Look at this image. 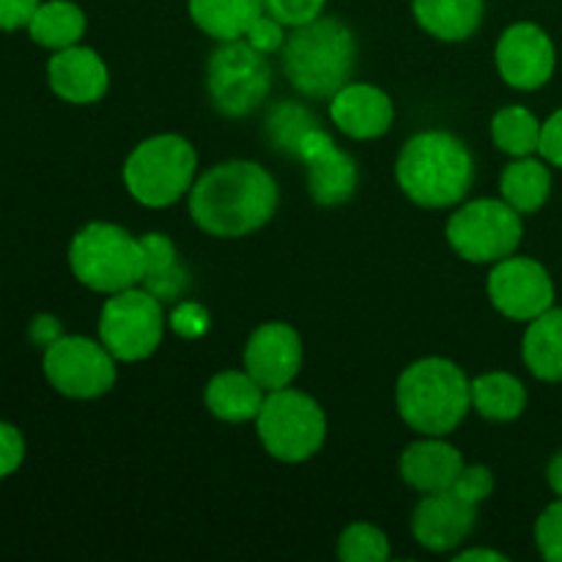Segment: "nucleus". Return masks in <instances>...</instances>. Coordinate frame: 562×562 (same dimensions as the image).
I'll return each mask as SVG.
<instances>
[{
    "label": "nucleus",
    "mask_w": 562,
    "mask_h": 562,
    "mask_svg": "<svg viewBox=\"0 0 562 562\" xmlns=\"http://www.w3.org/2000/svg\"><path fill=\"white\" fill-rule=\"evenodd\" d=\"M450 492L470 505L486 503L494 492L492 470H488V467H464V470L459 472V477H456Z\"/></svg>",
    "instance_id": "nucleus-33"
},
{
    "label": "nucleus",
    "mask_w": 562,
    "mask_h": 562,
    "mask_svg": "<svg viewBox=\"0 0 562 562\" xmlns=\"http://www.w3.org/2000/svg\"><path fill=\"white\" fill-rule=\"evenodd\" d=\"M472 409L486 420L510 423L525 415L527 387L510 373H483L472 382Z\"/></svg>",
    "instance_id": "nucleus-27"
},
{
    "label": "nucleus",
    "mask_w": 562,
    "mask_h": 562,
    "mask_svg": "<svg viewBox=\"0 0 562 562\" xmlns=\"http://www.w3.org/2000/svg\"><path fill=\"white\" fill-rule=\"evenodd\" d=\"M395 179L417 206L450 209L472 190L475 162L470 148L450 132H420L401 148Z\"/></svg>",
    "instance_id": "nucleus-2"
},
{
    "label": "nucleus",
    "mask_w": 562,
    "mask_h": 562,
    "mask_svg": "<svg viewBox=\"0 0 562 562\" xmlns=\"http://www.w3.org/2000/svg\"><path fill=\"white\" fill-rule=\"evenodd\" d=\"M22 461H25V439H22L20 428L0 420V481L14 475Z\"/></svg>",
    "instance_id": "nucleus-35"
},
{
    "label": "nucleus",
    "mask_w": 562,
    "mask_h": 562,
    "mask_svg": "<svg viewBox=\"0 0 562 562\" xmlns=\"http://www.w3.org/2000/svg\"><path fill=\"white\" fill-rule=\"evenodd\" d=\"M49 88L58 99L69 104H93L108 93L110 75L104 60L91 47L55 49L47 64Z\"/></svg>",
    "instance_id": "nucleus-18"
},
{
    "label": "nucleus",
    "mask_w": 562,
    "mask_h": 562,
    "mask_svg": "<svg viewBox=\"0 0 562 562\" xmlns=\"http://www.w3.org/2000/svg\"><path fill=\"white\" fill-rule=\"evenodd\" d=\"M198 173V154L181 135H157L135 146L124 162V184L137 203L165 209L190 195Z\"/></svg>",
    "instance_id": "nucleus-6"
},
{
    "label": "nucleus",
    "mask_w": 562,
    "mask_h": 562,
    "mask_svg": "<svg viewBox=\"0 0 562 562\" xmlns=\"http://www.w3.org/2000/svg\"><path fill=\"white\" fill-rule=\"evenodd\" d=\"M536 547L547 562H562V499L543 508L536 521Z\"/></svg>",
    "instance_id": "nucleus-31"
},
{
    "label": "nucleus",
    "mask_w": 562,
    "mask_h": 562,
    "mask_svg": "<svg viewBox=\"0 0 562 562\" xmlns=\"http://www.w3.org/2000/svg\"><path fill=\"white\" fill-rule=\"evenodd\" d=\"M267 390L241 371H223L209 382L206 387V409L212 412L217 420L225 423H247L256 420L261 412Z\"/></svg>",
    "instance_id": "nucleus-21"
},
{
    "label": "nucleus",
    "mask_w": 562,
    "mask_h": 562,
    "mask_svg": "<svg viewBox=\"0 0 562 562\" xmlns=\"http://www.w3.org/2000/svg\"><path fill=\"white\" fill-rule=\"evenodd\" d=\"M206 88L212 108L228 119H241L261 108L272 88V69L267 55L258 53L245 38L220 42L209 58Z\"/></svg>",
    "instance_id": "nucleus-8"
},
{
    "label": "nucleus",
    "mask_w": 562,
    "mask_h": 562,
    "mask_svg": "<svg viewBox=\"0 0 562 562\" xmlns=\"http://www.w3.org/2000/svg\"><path fill=\"white\" fill-rule=\"evenodd\" d=\"M278 181L261 165L231 159L214 165L190 190V217L217 239L256 234L278 212Z\"/></svg>",
    "instance_id": "nucleus-1"
},
{
    "label": "nucleus",
    "mask_w": 562,
    "mask_h": 562,
    "mask_svg": "<svg viewBox=\"0 0 562 562\" xmlns=\"http://www.w3.org/2000/svg\"><path fill=\"white\" fill-rule=\"evenodd\" d=\"M538 154H541V159H547L552 168L562 170V108L554 110V113L541 124Z\"/></svg>",
    "instance_id": "nucleus-36"
},
{
    "label": "nucleus",
    "mask_w": 562,
    "mask_h": 562,
    "mask_svg": "<svg viewBox=\"0 0 562 562\" xmlns=\"http://www.w3.org/2000/svg\"><path fill=\"white\" fill-rule=\"evenodd\" d=\"M69 267L86 289L119 294L135 289L146 274L143 241L113 223H88L69 245Z\"/></svg>",
    "instance_id": "nucleus-5"
},
{
    "label": "nucleus",
    "mask_w": 562,
    "mask_h": 562,
    "mask_svg": "<svg viewBox=\"0 0 562 562\" xmlns=\"http://www.w3.org/2000/svg\"><path fill=\"white\" fill-rule=\"evenodd\" d=\"M162 302L146 289L110 294L99 316V340L119 362H140L162 344Z\"/></svg>",
    "instance_id": "nucleus-10"
},
{
    "label": "nucleus",
    "mask_w": 562,
    "mask_h": 562,
    "mask_svg": "<svg viewBox=\"0 0 562 562\" xmlns=\"http://www.w3.org/2000/svg\"><path fill=\"white\" fill-rule=\"evenodd\" d=\"M541 124L536 113L521 104H510L494 113L492 119V137L494 146L508 157H532L538 154V143H541Z\"/></svg>",
    "instance_id": "nucleus-28"
},
{
    "label": "nucleus",
    "mask_w": 562,
    "mask_h": 562,
    "mask_svg": "<svg viewBox=\"0 0 562 562\" xmlns=\"http://www.w3.org/2000/svg\"><path fill=\"white\" fill-rule=\"evenodd\" d=\"M355 33L335 16H318L294 27L283 44V71L291 86L311 99H333L355 71Z\"/></svg>",
    "instance_id": "nucleus-4"
},
{
    "label": "nucleus",
    "mask_w": 562,
    "mask_h": 562,
    "mask_svg": "<svg viewBox=\"0 0 562 562\" xmlns=\"http://www.w3.org/2000/svg\"><path fill=\"white\" fill-rule=\"evenodd\" d=\"M313 126H318V121L311 110L302 108L300 102H283L269 113L267 135L278 151L296 157L300 140L313 130Z\"/></svg>",
    "instance_id": "nucleus-29"
},
{
    "label": "nucleus",
    "mask_w": 562,
    "mask_h": 562,
    "mask_svg": "<svg viewBox=\"0 0 562 562\" xmlns=\"http://www.w3.org/2000/svg\"><path fill=\"white\" fill-rule=\"evenodd\" d=\"M192 22L217 42L241 38L263 14V0H187Z\"/></svg>",
    "instance_id": "nucleus-24"
},
{
    "label": "nucleus",
    "mask_w": 562,
    "mask_h": 562,
    "mask_svg": "<svg viewBox=\"0 0 562 562\" xmlns=\"http://www.w3.org/2000/svg\"><path fill=\"white\" fill-rule=\"evenodd\" d=\"M470 560H492V562H508V558L499 552H488V549H470V552L456 554V562H470Z\"/></svg>",
    "instance_id": "nucleus-40"
},
{
    "label": "nucleus",
    "mask_w": 562,
    "mask_h": 562,
    "mask_svg": "<svg viewBox=\"0 0 562 562\" xmlns=\"http://www.w3.org/2000/svg\"><path fill=\"white\" fill-rule=\"evenodd\" d=\"M488 300L510 322H532L554 307L558 289L541 261L514 252L494 263L488 274Z\"/></svg>",
    "instance_id": "nucleus-12"
},
{
    "label": "nucleus",
    "mask_w": 562,
    "mask_h": 562,
    "mask_svg": "<svg viewBox=\"0 0 562 562\" xmlns=\"http://www.w3.org/2000/svg\"><path fill=\"white\" fill-rule=\"evenodd\" d=\"M525 239L521 214L510 203L481 198L448 220V241L470 263H497L514 256Z\"/></svg>",
    "instance_id": "nucleus-9"
},
{
    "label": "nucleus",
    "mask_w": 562,
    "mask_h": 562,
    "mask_svg": "<svg viewBox=\"0 0 562 562\" xmlns=\"http://www.w3.org/2000/svg\"><path fill=\"white\" fill-rule=\"evenodd\" d=\"M115 357L102 340L82 335H60L44 349V376L60 395L75 401H91L108 393L115 384Z\"/></svg>",
    "instance_id": "nucleus-11"
},
{
    "label": "nucleus",
    "mask_w": 562,
    "mask_h": 562,
    "mask_svg": "<svg viewBox=\"0 0 562 562\" xmlns=\"http://www.w3.org/2000/svg\"><path fill=\"white\" fill-rule=\"evenodd\" d=\"M521 357L538 382H562V307H549L547 313L527 322Z\"/></svg>",
    "instance_id": "nucleus-20"
},
{
    "label": "nucleus",
    "mask_w": 562,
    "mask_h": 562,
    "mask_svg": "<svg viewBox=\"0 0 562 562\" xmlns=\"http://www.w3.org/2000/svg\"><path fill=\"white\" fill-rule=\"evenodd\" d=\"M296 159L307 168V190L322 206H340L357 190V165L346 151L335 146L333 137L313 126L296 148Z\"/></svg>",
    "instance_id": "nucleus-14"
},
{
    "label": "nucleus",
    "mask_w": 562,
    "mask_h": 562,
    "mask_svg": "<svg viewBox=\"0 0 562 562\" xmlns=\"http://www.w3.org/2000/svg\"><path fill=\"white\" fill-rule=\"evenodd\" d=\"M333 124L355 140H373L393 126V99L368 82H346L329 102Z\"/></svg>",
    "instance_id": "nucleus-17"
},
{
    "label": "nucleus",
    "mask_w": 562,
    "mask_h": 562,
    "mask_svg": "<svg viewBox=\"0 0 562 562\" xmlns=\"http://www.w3.org/2000/svg\"><path fill=\"white\" fill-rule=\"evenodd\" d=\"M395 404L406 426L423 437H448L472 409V382L456 362L426 357L401 373Z\"/></svg>",
    "instance_id": "nucleus-3"
},
{
    "label": "nucleus",
    "mask_w": 562,
    "mask_h": 562,
    "mask_svg": "<svg viewBox=\"0 0 562 562\" xmlns=\"http://www.w3.org/2000/svg\"><path fill=\"white\" fill-rule=\"evenodd\" d=\"M499 192L521 217L541 212L552 195V165L547 159L516 157L499 176Z\"/></svg>",
    "instance_id": "nucleus-23"
},
{
    "label": "nucleus",
    "mask_w": 562,
    "mask_h": 562,
    "mask_svg": "<svg viewBox=\"0 0 562 562\" xmlns=\"http://www.w3.org/2000/svg\"><path fill=\"white\" fill-rule=\"evenodd\" d=\"M420 27L442 42H464L481 27L483 0H412Z\"/></svg>",
    "instance_id": "nucleus-22"
},
{
    "label": "nucleus",
    "mask_w": 562,
    "mask_h": 562,
    "mask_svg": "<svg viewBox=\"0 0 562 562\" xmlns=\"http://www.w3.org/2000/svg\"><path fill=\"white\" fill-rule=\"evenodd\" d=\"M256 431L272 459L300 464L322 450L327 439V415L300 390H272L256 417Z\"/></svg>",
    "instance_id": "nucleus-7"
},
{
    "label": "nucleus",
    "mask_w": 562,
    "mask_h": 562,
    "mask_svg": "<svg viewBox=\"0 0 562 562\" xmlns=\"http://www.w3.org/2000/svg\"><path fill=\"white\" fill-rule=\"evenodd\" d=\"M338 558L344 562H384L390 558V541L379 527L357 521L340 532Z\"/></svg>",
    "instance_id": "nucleus-30"
},
{
    "label": "nucleus",
    "mask_w": 562,
    "mask_h": 562,
    "mask_svg": "<svg viewBox=\"0 0 562 562\" xmlns=\"http://www.w3.org/2000/svg\"><path fill=\"white\" fill-rule=\"evenodd\" d=\"M86 14L71 0H47L38 3L36 14L27 22V33L38 47L47 49H66L75 47L86 36Z\"/></svg>",
    "instance_id": "nucleus-26"
},
{
    "label": "nucleus",
    "mask_w": 562,
    "mask_h": 562,
    "mask_svg": "<svg viewBox=\"0 0 562 562\" xmlns=\"http://www.w3.org/2000/svg\"><path fill=\"white\" fill-rule=\"evenodd\" d=\"M302 368V338L291 324L269 322L245 346V371L267 393L289 387Z\"/></svg>",
    "instance_id": "nucleus-15"
},
{
    "label": "nucleus",
    "mask_w": 562,
    "mask_h": 562,
    "mask_svg": "<svg viewBox=\"0 0 562 562\" xmlns=\"http://www.w3.org/2000/svg\"><path fill=\"white\" fill-rule=\"evenodd\" d=\"M499 77L516 91H538L558 69V49L552 36L536 22H516L499 36L494 49Z\"/></svg>",
    "instance_id": "nucleus-13"
},
{
    "label": "nucleus",
    "mask_w": 562,
    "mask_h": 562,
    "mask_svg": "<svg viewBox=\"0 0 562 562\" xmlns=\"http://www.w3.org/2000/svg\"><path fill=\"white\" fill-rule=\"evenodd\" d=\"M60 324L55 316H47V313H42V316H36L31 322V329H27V338H31L33 346H42V349H47V346H53L55 340L60 338Z\"/></svg>",
    "instance_id": "nucleus-38"
},
{
    "label": "nucleus",
    "mask_w": 562,
    "mask_h": 562,
    "mask_svg": "<svg viewBox=\"0 0 562 562\" xmlns=\"http://www.w3.org/2000/svg\"><path fill=\"white\" fill-rule=\"evenodd\" d=\"M241 38H245L250 47H256L258 53L272 55V53H278V49H283L289 33H285L283 22H278L272 14H267V11H263V14L258 16L250 27H247V33Z\"/></svg>",
    "instance_id": "nucleus-34"
},
{
    "label": "nucleus",
    "mask_w": 562,
    "mask_h": 562,
    "mask_svg": "<svg viewBox=\"0 0 562 562\" xmlns=\"http://www.w3.org/2000/svg\"><path fill=\"white\" fill-rule=\"evenodd\" d=\"M140 241L146 252V274L140 285L159 302H176L190 285V274L181 267L173 241L162 234H146Z\"/></svg>",
    "instance_id": "nucleus-25"
},
{
    "label": "nucleus",
    "mask_w": 562,
    "mask_h": 562,
    "mask_svg": "<svg viewBox=\"0 0 562 562\" xmlns=\"http://www.w3.org/2000/svg\"><path fill=\"white\" fill-rule=\"evenodd\" d=\"M327 9V0H263V11L285 27H300L318 20Z\"/></svg>",
    "instance_id": "nucleus-32"
},
{
    "label": "nucleus",
    "mask_w": 562,
    "mask_h": 562,
    "mask_svg": "<svg viewBox=\"0 0 562 562\" xmlns=\"http://www.w3.org/2000/svg\"><path fill=\"white\" fill-rule=\"evenodd\" d=\"M42 0H0V31L11 33L27 27Z\"/></svg>",
    "instance_id": "nucleus-37"
},
{
    "label": "nucleus",
    "mask_w": 562,
    "mask_h": 562,
    "mask_svg": "<svg viewBox=\"0 0 562 562\" xmlns=\"http://www.w3.org/2000/svg\"><path fill=\"white\" fill-rule=\"evenodd\" d=\"M547 483L549 488L554 492V497L562 499V450H558V453L549 459L547 464Z\"/></svg>",
    "instance_id": "nucleus-39"
},
{
    "label": "nucleus",
    "mask_w": 562,
    "mask_h": 562,
    "mask_svg": "<svg viewBox=\"0 0 562 562\" xmlns=\"http://www.w3.org/2000/svg\"><path fill=\"white\" fill-rule=\"evenodd\" d=\"M461 470H464V459L442 437H426L420 442H412L401 456V475L412 488L423 494L450 492Z\"/></svg>",
    "instance_id": "nucleus-19"
},
{
    "label": "nucleus",
    "mask_w": 562,
    "mask_h": 562,
    "mask_svg": "<svg viewBox=\"0 0 562 562\" xmlns=\"http://www.w3.org/2000/svg\"><path fill=\"white\" fill-rule=\"evenodd\" d=\"M475 508L477 505L464 503L453 492L426 494L412 516V532L428 552H450L464 543L475 527Z\"/></svg>",
    "instance_id": "nucleus-16"
}]
</instances>
